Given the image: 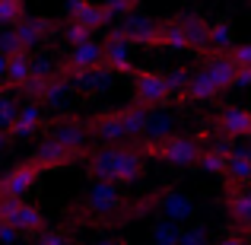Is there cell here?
I'll return each instance as SVG.
<instances>
[{"label":"cell","mask_w":251,"mask_h":245,"mask_svg":"<svg viewBox=\"0 0 251 245\" xmlns=\"http://www.w3.org/2000/svg\"><path fill=\"white\" fill-rule=\"evenodd\" d=\"M86 175L89 182H108V185H130L143 172V156H137L130 147H99L86 156Z\"/></svg>","instance_id":"6da1fadb"},{"label":"cell","mask_w":251,"mask_h":245,"mask_svg":"<svg viewBox=\"0 0 251 245\" xmlns=\"http://www.w3.org/2000/svg\"><path fill=\"white\" fill-rule=\"evenodd\" d=\"M6 147H10V137H6V134H3V131H0V153H3V150H6Z\"/></svg>","instance_id":"60d3db41"},{"label":"cell","mask_w":251,"mask_h":245,"mask_svg":"<svg viewBox=\"0 0 251 245\" xmlns=\"http://www.w3.org/2000/svg\"><path fill=\"white\" fill-rule=\"evenodd\" d=\"M86 124H83V118H70V115H61V118H54V121L48 124V140H54V143H61V147H67V150H86Z\"/></svg>","instance_id":"9c48e42d"},{"label":"cell","mask_w":251,"mask_h":245,"mask_svg":"<svg viewBox=\"0 0 251 245\" xmlns=\"http://www.w3.org/2000/svg\"><path fill=\"white\" fill-rule=\"evenodd\" d=\"M42 128H45V109L38 102H25L23 109L16 111L13 124L6 128V137H10V140H29V137H35Z\"/></svg>","instance_id":"4fadbf2b"},{"label":"cell","mask_w":251,"mask_h":245,"mask_svg":"<svg viewBox=\"0 0 251 245\" xmlns=\"http://www.w3.org/2000/svg\"><path fill=\"white\" fill-rule=\"evenodd\" d=\"M150 239H153V245H178L181 226H178V223H169V220H156L153 229H150Z\"/></svg>","instance_id":"4316f807"},{"label":"cell","mask_w":251,"mask_h":245,"mask_svg":"<svg viewBox=\"0 0 251 245\" xmlns=\"http://www.w3.org/2000/svg\"><path fill=\"white\" fill-rule=\"evenodd\" d=\"M203 70H207V77L213 80L216 89L226 92V89H232V80H235V70H239V67H235L226 54H220V57H207Z\"/></svg>","instance_id":"ffe728a7"},{"label":"cell","mask_w":251,"mask_h":245,"mask_svg":"<svg viewBox=\"0 0 251 245\" xmlns=\"http://www.w3.org/2000/svg\"><path fill=\"white\" fill-rule=\"evenodd\" d=\"M86 3H89V0H64V16H67L70 23H74V19L86 10Z\"/></svg>","instance_id":"8d00e7d4"},{"label":"cell","mask_w":251,"mask_h":245,"mask_svg":"<svg viewBox=\"0 0 251 245\" xmlns=\"http://www.w3.org/2000/svg\"><path fill=\"white\" fill-rule=\"evenodd\" d=\"M130 77H134V102L130 105H137V109L153 111V109H162L172 99L166 77L156 74V70H134Z\"/></svg>","instance_id":"3957f363"},{"label":"cell","mask_w":251,"mask_h":245,"mask_svg":"<svg viewBox=\"0 0 251 245\" xmlns=\"http://www.w3.org/2000/svg\"><path fill=\"white\" fill-rule=\"evenodd\" d=\"M223 175L229 178V185H232V188H242V191L251 188V163L245 160V153H242V150H232V153H229L226 172H223Z\"/></svg>","instance_id":"7402d4cb"},{"label":"cell","mask_w":251,"mask_h":245,"mask_svg":"<svg viewBox=\"0 0 251 245\" xmlns=\"http://www.w3.org/2000/svg\"><path fill=\"white\" fill-rule=\"evenodd\" d=\"M220 96V89L213 86V80L207 77V70H191V80L188 86H184V92H181V99L184 102H207V99H216Z\"/></svg>","instance_id":"d6986e66"},{"label":"cell","mask_w":251,"mask_h":245,"mask_svg":"<svg viewBox=\"0 0 251 245\" xmlns=\"http://www.w3.org/2000/svg\"><path fill=\"white\" fill-rule=\"evenodd\" d=\"M102 245H124V242H102Z\"/></svg>","instance_id":"b9f144b4"},{"label":"cell","mask_w":251,"mask_h":245,"mask_svg":"<svg viewBox=\"0 0 251 245\" xmlns=\"http://www.w3.org/2000/svg\"><path fill=\"white\" fill-rule=\"evenodd\" d=\"M213 245H248V242L239 239V236H232V239H220V242H213Z\"/></svg>","instance_id":"ab89813d"},{"label":"cell","mask_w":251,"mask_h":245,"mask_svg":"<svg viewBox=\"0 0 251 245\" xmlns=\"http://www.w3.org/2000/svg\"><path fill=\"white\" fill-rule=\"evenodd\" d=\"M248 3H251V0H248Z\"/></svg>","instance_id":"f6af8a7d"},{"label":"cell","mask_w":251,"mask_h":245,"mask_svg":"<svg viewBox=\"0 0 251 245\" xmlns=\"http://www.w3.org/2000/svg\"><path fill=\"white\" fill-rule=\"evenodd\" d=\"M99 67H102V42L92 38V42H83L76 48H70L54 74L57 77H74V74H86V70H99Z\"/></svg>","instance_id":"5b68a950"},{"label":"cell","mask_w":251,"mask_h":245,"mask_svg":"<svg viewBox=\"0 0 251 245\" xmlns=\"http://www.w3.org/2000/svg\"><path fill=\"white\" fill-rule=\"evenodd\" d=\"M172 128H175V121H172V115H169V111H147L143 137H147V143L169 140V137H172ZM143 137H140V140H143Z\"/></svg>","instance_id":"603a6c76"},{"label":"cell","mask_w":251,"mask_h":245,"mask_svg":"<svg viewBox=\"0 0 251 245\" xmlns=\"http://www.w3.org/2000/svg\"><path fill=\"white\" fill-rule=\"evenodd\" d=\"M74 23H80V26H86L89 32H96V29H105V26L111 23V13L105 10L102 3H92V0H89V3H86V10L74 19Z\"/></svg>","instance_id":"484cf974"},{"label":"cell","mask_w":251,"mask_h":245,"mask_svg":"<svg viewBox=\"0 0 251 245\" xmlns=\"http://www.w3.org/2000/svg\"><path fill=\"white\" fill-rule=\"evenodd\" d=\"M210 124H213V131L220 137H229V140H235V137H251V111L239 109V105L220 109Z\"/></svg>","instance_id":"8fae6325"},{"label":"cell","mask_w":251,"mask_h":245,"mask_svg":"<svg viewBox=\"0 0 251 245\" xmlns=\"http://www.w3.org/2000/svg\"><path fill=\"white\" fill-rule=\"evenodd\" d=\"M51 32H57V23H54V19H45V16H23V19L16 23V29H13V38H16L19 51H32L38 42H45Z\"/></svg>","instance_id":"7c38bea8"},{"label":"cell","mask_w":251,"mask_h":245,"mask_svg":"<svg viewBox=\"0 0 251 245\" xmlns=\"http://www.w3.org/2000/svg\"><path fill=\"white\" fill-rule=\"evenodd\" d=\"M115 35L127 45H147V48H162L159 35V19L147 16V13H130L121 19V26L115 29Z\"/></svg>","instance_id":"277c9868"},{"label":"cell","mask_w":251,"mask_h":245,"mask_svg":"<svg viewBox=\"0 0 251 245\" xmlns=\"http://www.w3.org/2000/svg\"><path fill=\"white\" fill-rule=\"evenodd\" d=\"M226 160L229 156H220V153H210V150H201V156H197V169L210 172V175H223L226 172Z\"/></svg>","instance_id":"f546056e"},{"label":"cell","mask_w":251,"mask_h":245,"mask_svg":"<svg viewBox=\"0 0 251 245\" xmlns=\"http://www.w3.org/2000/svg\"><path fill=\"white\" fill-rule=\"evenodd\" d=\"M32 245H70V239L54 233V229H42V233H35V242Z\"/></svg>","instance_id":"d590c367"},{"label":"cell","mask_w":251,"mask_h":245,"mask_svg":"<svg viewBox=\"0 0 251 245\" xmlns=\"http://www.w3.org/2000/svg\"><path fill=\"white\" fill-rule=\"evenodd\" d=\"M248 10H251V3H248Z\"/></svg>","instance_id":"ee69618b"},{"label":"cell","mask_w":251,"mask_h":245,"mask_svg":"<svg viewBox=\"0 0 251 245\" xmlns=\"http://www.w3.org/2000/svg\"><path fill=\"white\" fill-rule=\"evenodd\" d=\"M226 204H229V214H232V220L239 223L242 229H248V233H251V194H248V191L229 188Z\"/></svg>","instance_id":"cb8c5ba5"},{"label":"cell","mask_w":251,"mask_h":245,"mask_svg":"<svg viewBox=\"0 0 251 245\" xmlns=\"http://www.w3.org/2000/svg\"><path fill=\"white\" fill-rule=\"evenodd\" d=\"M159 35H162V48L188 51V45H184V35H181V29L175 26V19H159Z\"/></svg>","instance_id":"83f0119b"},{"label":"cell","mask_w":251,"mask_h":245,"mask_svg":"<svg viewBox=\"0 0 251 245\" xmlns=\"http://www.w3.org/2000/svg\"><path fill=\"white\" fill-rule=\"evenodd\" d=\"M226 57L235 67H251V42L248 45H235L232 51H226Z\"/></svg>","instance_id":"e575fe53"},{"label":"cell","mask_w":251,"mask_h":245,"mask_svg":"<svg viewBox=\"0 0 251 245\" xmlns=\"http://www.w3.org/2000/svg\"><path fill=\"white\" fill-rule=\"evenodd\" d=\"M83 124H86V134L105 140V147H118L121 140H127V137H124V124H121V109H111V111H102V115L83 118Z\"/></svg>","instance_id":"ba28073f"},{"label":"cell","mask_w":251,"mask_h":245,"mask_svg":"<svg viewBox=\"0 0 251 245\" xmlns=\"http://www.w3.org/2000/svg\"><path fill=\"white\" fill-rule=\"evenodd\" d=\"M178 245H210L207 226H203V223H197V226L181 229V239H178Z\"/></svg>","instance_id":"d6a6232c"},{"label":"cell","mask_w":251,"mask_h":245,"mask_svg":"<svg viewBox=\"0 0 251 245\" xmlns=\"http://www.w3.org/2000/svg\"><path fill=\"white\" fill-rule=\"evenodd\" d=\"M156 214H162V220L169 223H184L197 214V201L191 194H184V191L169 188L162 194H156Z\"/></svg>","instance_id":"30bf717a"},{"label":"cell","mask_w":251,"mask_h":245,"mask_svg":"<svg viewBox=\"0 0 251 245\" xmlns=\"http://www.w3.org/2000/svg\"><path fill=\"white\" fill-rule=\"evenodd\" d=\"M38 175H42V169H38L35 163H29V160L19 163L16 169H10L0 178V197H19V201H23V194L38 182Z\"/></svg>","instance_id":"5bb4252c"},{"label":"cell","mask_w":251,"mask_h":245,"mask_svg":"<svg viewBox=\"0 0 251 245\" xmlns=\"http://www.w3.org/2000/svg\"><path fill=\"white\" fill-rule=\"evenodd\" d=\"M121 124H124V137L127 140H140L143 124H147V111L137 109V105H127V109H121Z\"/></svg>","instance_id":"d4e9b609"},{"label":"cell","mask_w":251,"mask_h":245,"mask_svg":"<svg viewBox=\"0 0 251 245\" xmlns=\"http://www.w3.org/2000/svg\"><path fill=\"white\" fill-rule=\"evenodd\" d=\"M16 245H32V242H23V239H19V242H16Z\"/></svg>","instance_id":"7bdbcfd3"},{"label":"cell","mask_w":251,"mask_h":245,"mask_svg":"<svg viewBox=\"0 0 251 245\" xmlns=\"http://www.w3.org/2000/svg\"><path fill=\"white\" fill-rule=\"evenodd\" d=\"M232 86H251V67H239V70H235Z\"/></svg>","instance_id":"f35d334b"},{"label":"cell","mask_w":251,"mask_h":245,"mask_svg":"<svg viewBox=\"0 0 251 245\" xmlns=\"http://www.w3.org/2000/svg\"><path fill=\"white\" fill-rule=\"evenodd\" d=\"M175 26L181 29L188 51H197V54H203V51H207L210 23H207L203 16H194V13H181V16H175Z\"/></svg>","instance_id":"2e32d148"},{"label":"cell","mask_w":251,"mask_h":245,"mask_svg":"<svg viewBox=\"0 0 251 245\" xmlns=\"http://www.w3.org/2000/svg\"><path fill=\"white\" fill-rule=\"evenodd\" d=\"M3 226H13L16 233H42L45 217H42V210H38V207H32V204L19 201V207L10 214V220H6Z\"/></svg>","instance_id":"ac0fdd59"},{"label":"cell","mask_w":251,"mask_h":245,"mask_svg":"<svg viewBox=\"0 0 251 245\" xmlns=\"http://www.w3.org/2000/svg\"><path fill=\"white\" fill-rule=\"evenodd\" d=\"M121 207H124V197L118 194V188L108 185V182H92L89 191H86L83 201H80L83 214H96V217L115 214V210H121Z\"/></svg>","instance_id":"8992f818"},{"label":"cell","mask_w":251,"mask_h":245,"mask_svg":"<svg viewBox=\"0 0 251 245\" xmlns=\"http://www.w3.org/2000/svg\"><path fill=\"white\" fill-rule=\"evenodd\" d=\"M19 242V233L13 226H3V223H0V245H16Z\"/></svg>","instance_id":"74e56055"},{"label":"cell","mask_w":251,"mask_h":245,"mask_svg":"<svg viewBox=\"0 0 251 245\" xmlns=\"http://www.w3.org/2000/svg\"><path fill=\"white\" fill-rule=\"evenodd\" d=\"M61 35H64V42H67L70 48H76V45H83V42H92V32L86 29V26H80V23H67L61 29Z\"/></svg>","instance_id":"1f68e13d"},{"label":"cell","mask_w":251,"mask_h":245,"mask_svg":"<svg viewBox=\"0 0 251 245\" xmlns=\"http://www.w3.org/2000/svg\"><path fill=\"white\" fill-rule=\"evenodd\" d=\"M29 74H32V54H29V51H16V54H10V57H6V74H3V86H0V89H3V92L19 89V86L29 80Z\"/></svg>","instance_id":"e0dca14e"},{"label":"cell","mask_w":251,"mask_h":245,"mask_svg":"<svg viewBox=\"0 0 251 245\" xmlns=\"http://www.w3.org/2000/svg\"><path fill=\"white\" fill-rule=\"evenodd\" d=\"M102 67L108 70V74H134V64H130V45L121 42V38L111 32V35H105L102 42Z\"/></svg>","instance_id":"9a60e30c"},{"label":"cell","mask_w":251,"mask_h":245,"mask_svg":"<svg viewBox=\"0 0 251 245\" xmlns=\"http://www.w3.org/2000/svg\"><path fill=\"white\" fill-rule=\"evenodd\" d=\"M67 80L76 83V89L86 92V96H99V92H108L111 89V74L105 67L86 70V74H74V77H67Z\"/></svg>","instance_id":"44dd1931"},{"label":"cell","mask_w":251,"mask_h":245,"mask_svg":"<svg viewBox=\"0 0 251 245\" xmlns=\"http://www.w3.org/2000/svg\"><path fill=\"white\" fill-rule=\"evenodd\" d=\"M25 16V0H0V26H16Z\"/></svg>","instance_id":"f1b7e54d"},{"label":"cell","mask_w":251,"mask_h":245,"mask_svg":"<svg viewBox=\"0 0 251 245\" xmlns=\"http://www.w3.org/2000/svg\"><path fill=\"white\" fill-rule=\"evenodd\" d=\"M16 111H19V105H16V99H13V92L0 89V131H3V134H6V128L13 124Z\"/></svg>","instance_id":"4dcf8cb0"},{"label":"cell","mask_w":251,"mask_h":245,"mask_svg":"<svg viewBox=\"0 0 251 245\" xmlns=\"http://www.w3.org/2000/svg\"><path fill=\"white\" fill-rule=\"evenodd\" d=\"M248 194H251V191H248Z\"/></svg>","instance_id":"bcb514c9"},{"label":"cell","mask_w":251,"mask_h":245,"mask_svg":"<svg viewBox=\"0 0 251 245\" xmlns=\"http://www.w3.org/2000/svg\"><path fill=\"white\" fill-rule=\"evenodd\" d=\"M86 150H67V147H61V143H54V140H48L45 137L42 143L35 147V153L29 156V163H35L38 169H64V165H74L76 160H86Z\"/></svg>","instance_id":"52a82bcc"},{"label":"cell","mask_w":251,"mask_h":245,"mask_svg":"<svg viewBox=\"0 0 251 245\" xmlns=\"http://www.w3.org/2000/svg\"><path fill=\"white\" fill-rule=\"evenodd\" d=\"M188 80H191V70H184V67H178V70H169L166 74V86H169V92L172 96H181L184 92V86H188Z\"/></svg>","instance_id":"836d02e7"},{"label":"cell","mask_w":251,"mask_h":245,"mask_svg":"<svg viewBox=\"0 0 251 245\" xmlns=\"http://www.w3.org/2000/svg\"><path fill=\"white\" fill-rule=\"evenodd\" d=\"M137 156H156L162 163H172V165H194L197 156H201L203 143L194 140V137H178L172 134L169 140H159V143H147V140H130L127 143Z\"/></svg>","instance_id":"7a4b0ae2"}]
</instances>
